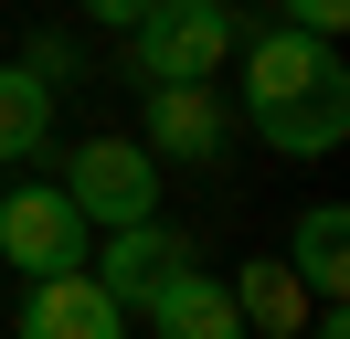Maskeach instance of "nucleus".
<instances>
[{"instance_id":"f257e3e1","label":"nucleus","mask_w":350,"mask_h":339,"mask_svg":"<svg viewBox=\"0 0 350 339\" xmlns=\"http://www.w3.org/2000/svg\"><path fill=\"white\" fill-rule=\"evenodd\" d=\"M234 117L255 127L276 159H329V148L350 138V64H340V42H308V32H286V21H244Z\"/></svg>"},{"instance_id":"f03ea898","label":"nucleus","mask_w":350,"mask_h":339,"mask_svg":"<svg viewBox=\"0 0 350 339\" xmlns=\"http://www.w3.org/2000/svg\"><path fill=\"white\" fill-rule=\"evenodd\" d=\"M128 42V74L138 85H223V64L244 53V11L234 0H159Z\"/></svg>"},{"instance_id":"7ed1b4c3","label":"nucleus","mask_w":350,"mask_h":339,"mask_svg":"<svg viewBox=\"0 0 350 339\" xmlns=\"http://www.w3.org/2000/svg\"><path fill=\"white\" fill-rule=\"evenodd\" d=\"M64 191L85 212V233H117V223H159V159L138 138H75L64 148Z\"/></svg>"},{"instance_id":"20e7f679","label":"nucleus","mask_w":350,"mask_h":339,"mask_svg":"<svg viewBox=\"0 0 350 339\" xmlns=\"http://www.w3.org/2000/svg\"><path fill=\"white\" fill-rule=\"evenodd\" d=\"M85 212L64 202L53 180H22V191H0V265L22 275V286H43V275H85Z\"/></svg>"},{"instance_id":"39448f33","label":"nucleus","mask_w":350,"mask_h":339,"mask_svg":"<svg viewBox=\"0 0 350 339\" xmlns=\"http://www.w3.org/2000/svg\"><path fill=\"white\" fill-rule=\"evenodd\" d=\"M223 138H234V106L213 85H138V148L159 159V180L170 170H213Z\"/></svg>"},{"instance_id":"423d86ee","label":"nucleus","mask_w":350,"mask_h":339,"mask_svg":"<svg viewBox=\"0 0 350 339\" xmlns=\"http://www.w3.org/2000/svg\"><path fill=\"white\" fill-rule=\"evenodd\" d=\"M180 265H202V244H191V233H170V223H117V233H96V244H85V275H96L128 318L149 308Z\"/></svg>"},{"instance_id":"0eeeda50","label":"nucleus","mask_w":350,"mask_h":339,"mask_svg":"<svg viewBox=\"0 0 350 339\" xmlns=\"http://www.w3.org/2000/svg\"><path fill=\"white\" fill-rule=\"evenodd\" d=\"M11 339H128V308L96 275H43V286H22V329Z\"/></svg>"},{"instance_id":"6e6552de","label":"nucleus","mask_w":350,"mask_h":339,"mask_svg":"<svg viewBox=\"0 0 350 339\" xmlns=\"http://www.w3.org/2000/svg\"><path fill=\"white\" fill-rule=\"evenodd\" d=\"M149 339H244V318H234V286H223L213 265H180L170 286L149 297Z\"/></svg>"},{"instance_id":"1a4fd4ad","label":"nucleus","mask_w":350,"mask_h":339,"mask_svg":"<svg viewBox=\"0 0 350 339\" xmlns=\"http://www.w3.org/2000/svg\"><path fill=\"white\" fill-rule=\"evenodd\" d=\"M286 275L308 286V308H340L350 297V212L340 202H308L297 233H286Z\"/></svg>"},{"instance_id":"9d476101","label":"nucleus","mask_w":350,"mask_h":339,"mask_svg":"<svg viewBox=\"0 0 350 339\" xmlns=\"http://www.w3.org/2000/svg\"><path fill=\"white\" fill-rule=\"evenodd\" d=\"M223 286H234V318H244V339H297L308 318H319V308H308V286L286 275V254H244V265L223 275Z\"/></svg>"},{"instance_id":"9b49d317","label":"nucleus","mask_w":350,"mask_h":339,"mask_svg":"<svg viewBox=\"0 0 350 339\" xmlns=\"http://www.w3.org/2000/svg\"><path fill=\"white\" fill-rule=\"evenodd\" d=\"M53 148V85L22 74V64H0V170H22Z\"/></svg>"},{"instance_id":"f8f14e48","label":"nucleus","mask_w":350,"mask_h":339,"mask_svg":"<svg viewBox=\"0 0 350 339\" xmlns=\"http://www.w3.org/2000/svg\"><path fill=\"white\" fill-rule=\"evenodd\" d=\"M276 21L308 32V42H340V32H350V0H276Z\"/></svg>"},{"instance_id":"ddd939ff","label":"nucleus","mask_w":350,"mask_h":339,"mask_svg":"<svg viewBox=\"0 0 350 339\" xmlns=\"http://www.w3.org/2000/svg\"><path fill=\"white\" fill-rule=\"evenodd\" d=\"M75 11H85V21H107V32H138L159 0H75Z\"/></svg>"}]
</instances>
